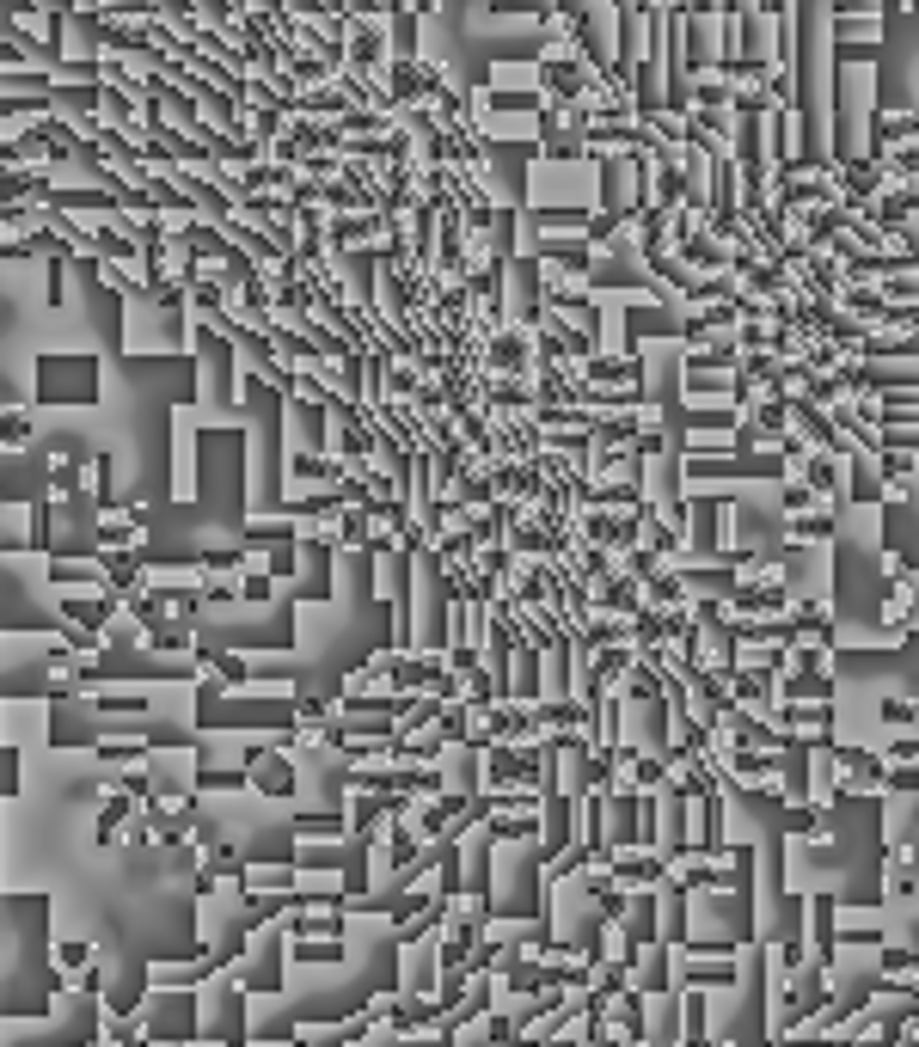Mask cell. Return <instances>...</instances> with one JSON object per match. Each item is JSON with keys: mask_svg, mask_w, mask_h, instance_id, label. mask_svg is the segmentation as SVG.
Listing matches in <instances>:
<instances>
[{"mask_svg": "<svg viewBox=\"0 0 919 1047\" xmlns=\"http://www.w3.org/2000/svg\"><path fill=\"white\" fill-rule=\"evenodd\" d=\"M80 484H86V496H99V509L111 503V460L99 454V460H86L80 466Z\"/></svg>", "mask_w": 919, "mask_h": 1047, "instance_id": "3", "label": "cell"}, {"mask_svg": "<svg viewBox=\"0 0 919 1047\" xmlns=\"http://www.w3.org/2000/svg\"><path fill=\"white\" fill-rule=\"evenodd\" d=\"M86 962H92V950H86L80 937H62V943H56V968H62V974H80Z\"/></svg>", "mask_w": 919, "mask_h": 1047, "instance_id": "4", "label": "cell"}, {"mask_svg": "<svg viewBox=\"0 0 919 1047\" xmlns=\"http://www.w3.org/2000/svg\"><path fill=\"white\" fill-rule=\"evenodd\" d=\"M31 447V411H7L0 417V454H25Z\"/></svg>", "mask_w": 919, "mask_h": 1047, "instance_id": "2", "label": "cell"}, {"mask_svg": "<svg viewBox=\"0 0 919 1047\" xmlns=\"http://www.w3.org/2000/svg\"><path fill=\"white\" fill-rule=\"evenodd\" d=\"M37 405H99V386H105V368L92 349H50L37 356Z\"/></svg>", "mask_w": 919, "mask_h": 1047, "instance_id": "1", "label": "cell"}]
</instances>
